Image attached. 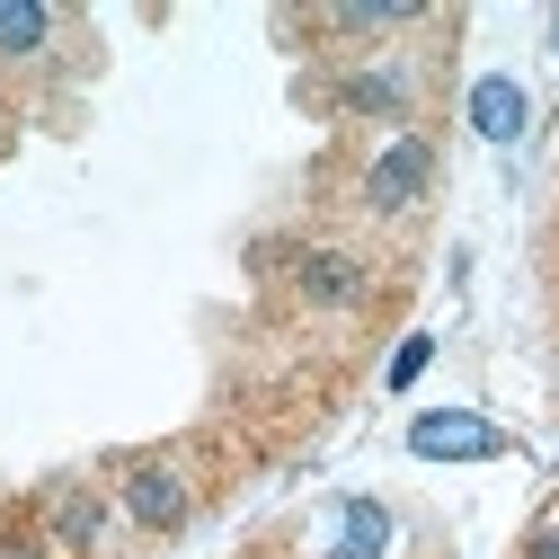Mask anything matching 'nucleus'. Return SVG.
Returning <instances> with one entry per match:
<instances>
[{"mask_svg": "<svg viewBox=\"0 0 559 559\" xmlns=\"http://www.w3.org/2000/svg\"><path fill=\"white\" fill-rule=\"evenodd\" d=\"M436 187V152H427V133H400V143H382L365 160V204L373 214H417V195Z\"/></svg>", "mask_w": 559, "mask_h": 559, "instance_id": "obj_1", "label": "nucleus"}, {"mask_svg": "<svg viewBox=\"0 0 559 559\" xmlns=\"http://www.w3.org/2000/svg\"><path fill=\"white\" fill-rule=\"evenodd\" d=\"M302 294H311V302H356V294H365V275H356V258L320 249V258H302Z\"/></svg>", "mask_w": 559, "mask_h": 559, "instance_id": "obj_7", "label": "nucleus"}, {"mask_svg": "<svg viewBox=\"0 0 559 559\" xmlns=\"http://www.w3.org/2000/svg\"><path fill=\"white\" fill-rule=\"evenodd\" d=\"M0 559H62L45 533H0Z\"/></svg>", "mask_w": 559, "mask_h": 559, "instance_id": "obj_10", "label": "nucleus"}, {"mask_svg": "<svg viewBox=\"0 0 559 559\" xmlns=\"http://www.w3.org/2000/svg\"><path fill=\"white\" fill-rule=\"evenodd\" d=\"M408 453H417V462H498L507 436L488 427V417H471V408H427V417L408 427Z\"/></svg>", "mask_w": 559, "mask_h": 559, "instance_id": "obj_2", "label": "nucleus"}, {"mask_svg": "<svg viewBox=\"0 0 559 559\" xmlns=\"http://www.w3.org/2000/svg\"><path fill=\"white\" fill-rule=\"evenodd\" d=\"M337 107H356V116H400V107H408V81H400V72H356V81H337Z\"/></svg>", "mask_w": 559, "mask_h": 559, "instance_id": "obj_8", "label": "nucleus"}, {"mask_svg": "<svg viewBox=\"0 0 559 559\" xmlns=\"http://www.w3.org/2000/svg\"><path fill=\"white\" fill-rule=\"evenodd\" d=\"M427 356H436V346H427V337H408L400 356H391V382H417V373H427Z\"/></svg>", "mask_w": 559, "mask_h": 559, "instance_id": "obj_11", "label": "nucleus"}, {"mask_svg": "<svg viewBox=\"0 0 559 559\" xmlns=\"http://www.w3.org/2000/svg\"><path fill=\"white\" fill-rule=\"evenodd\" d=\"M524 116H533V98H524L515 81H498V72L471 90V124L488 133V143H515V133H524Z\"/></svg>", "mask_w": 559, "mask_h": 559, "instance_id": "obj_4", "label": "nucleus"}, {"mask_svg": "<svg viewBox=\"0 0 559 559\" xmlns=\"http://www.w3.org/2000/svg\"><path fill=\"white\" fill-rule=\"evenodd\" d=\"M524 559H559V515H542V524L524 533Z\"/></svg>", "mask_w": 559, "mask_h": 559, "instance_id": "obj_12", "label": "nucleus"}, {"mask_svg": "<svg viewBox=\"0 0 559 559\" xmlns=\"http://www.w3.org/2000/svg\"><path fill=\"white\" fill-rule=\"evenodd\" d=\"M53 533L72 542V550L98 542V498H90V488H62V498H53Z\"/></svg>", "mask_w": 559, "mask_h": 559, "instance_id": "obj_9", "label": "nucleus"}, {"mask_svg": "<svg viewBox=\"0 0 559 559\" xmlns=\"http://www.w3.org/2000/svg\"><path fill=\"white\" fill-rule=\"evenodd\" d=\"M53 36V10H36V0H0V62H36Z\"/></svg>", "mask_w": 559, "mask_h": 559, "instance_id": "obj_6", "label": "nucleus"}, {"mask_svg": "<svg viewBox=\"0 0 559 559\" xmlns=\"http://www.w3.org/2000/svg\"><path fill=\"white\" fill-rule=\"evenodd\" d=\"M391 550V515L373 507V498H346L337 507V550L329 559H382Z\"/></svg>", "mask_w": 559, "mask_h": 559, "instance_id": "obj_5", "label": "nucleus"}, {"mask_svg": "<svg viewBox=\"0 0 559 559\" xmlns=\"http://www.w3.org/2000/svg\"><path fill=\"white\" fill-rule=\"evenodd\" d=\"M124 515L143 524V533H178V524L195 515V488H187L169 462H133V471H124Z\"/></svg>", "mask_w": 559, "mask_h": 559, "instance_id": "obj_3", "label": "nucleus"}, {"mask_svg": "<svg viewBox=\"0 0 559 559\" xmlns=\"http://www.w3.org/2000/svg\"><path fill=\"white\" fill-rule=\"evenodd\" d=\"M550 36H559V19H550Z\"/></svg>", "mask_w": 559, "mask_h": 559, "instance_id": "obj_13", "label": "nucleus"}]
</instances>
